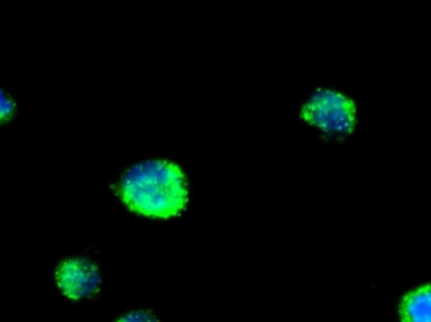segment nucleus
<instances>
[{
  "mask_svg": "<svg viewBox=\"0 0 431 322\" xmlns=\"http://www.w3.org/2000/svg\"><path fill=\"white\" fill-rule=\"evenodd\" d=\"M117 190L130 210L149 218H174L188 203L184 174L179 166L165 160L132 165L122 175Z\"/></svg>",
  "mask_w": 431,
  "mask_h": 322,
  "instance_id": "1",
  "label": "nucleus"
},
{
  "mask_svg": "<svg viewBox=\"0 0 431 322\" xmlns=\"http://www.w3.org/2000/svg\"><path fill=\"white\" fill-rule=\"evenodd\" d=\"M305 122L333 136H346L356 125V107L347 96L330 90H318L302 110Z\"/></svg>",
  "mask_w": 431,
  "mask_h": 322,
  "instance_id": "2",
  "label": "nucleus"
},
{
  "mask_svg": "<svg viewBox=\"0 0 431 322\" xmlns=\"http://www.w3.org/2000/svg\"><path fill=\"white\" fill-rule=\"evenodd\" d=\"M56 282L58 289L71 300H82L95 296L101 287V274L92 261L71 257L57 266Z\"/></svg>",
  "mask_w": 431,
  "mask_h": 322,
  "instance_id": "3",
  "label": "nucleus"
},
{
  "mask_svg": "<svg viewBox=\"0 0 431 322\" xmlns=\"http://www.w3.org/2000/svg\"><path fill=\"white\" fill-rule=\"evenodd\" d=\"M402 322H431V284L407 293L400 305Z\"/></svg>",
  "mask_w": 431,
  "mask_h": 322,
  "instance_id": "4",
  "label": "nucleus"
},
{
  "mask_svg": "<svg viewBox=\"0 0 431 322\" xmlns=\"http://www.w3.org/2000/svg\"><path fill=\"white\" fill-rule=\"evenodd\" d=\"M17 111V103L9 92L0 87V125L9 122Z\"/></svg>",
  "mask_w": 431,
  "mask_h": 322,
  "instance_id": "5",
  "label": "nucleus"
},
{
  "mask_svg": "<svg viewBox=\"0 0 431 322\" xmlns=\"http://www.w3.org/2000/svg\"><path fill=\"white\" fill-rule=\"evenodd\" d=\"M117 322H159V320L148 311H135L121 317Z\"/></svg>",
  "mask_w": 431,
  "mask_h": 322,
  "instance_id": "6",
  "label": "nucleus"
}]
</instances>
